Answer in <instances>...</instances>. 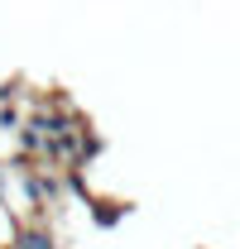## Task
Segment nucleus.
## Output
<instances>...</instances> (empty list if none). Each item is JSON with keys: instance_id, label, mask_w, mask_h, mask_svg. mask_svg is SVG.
<instances>
[{"instance_id": "2", "label": "nucleus", "mask_w": 240, "mask_h": 249, "mask_svg": "<svg viewBox=\"0 0 240 249\" xmlns=\"http://www.w3.org/2000/svg\"><path fill=\"white\" fill-rule=\"evenodd\" d=\"M0 201H5V168H0Z\"/></svg>"}, {"instance_id": "1", "label": "nucleus", "mask_w": 240, "mask_h": 249, "mask_svg": "<svg viewBox=\"0 0 240 249\" xmlns=\"http://www.w3.org/2000/svg\"><path fill=\"white\" fill-rule=\"evenodd\" d=\"M15 249H58V245H53V235H48V230L29 225V230H20V235H15Z\"/></svg>"}]
</instances>
